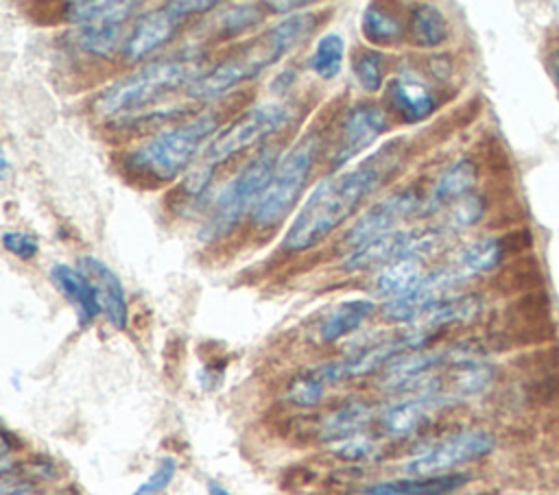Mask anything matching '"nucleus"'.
Returning a JSON list of instances; mask_svg holds the SVG:
<instances>
[{
  "label": "nucleus",
  "mask_w": 559,
  "mask_h": 495,
  "mask_svg": "<svg viewBox=\"0 0 559 495\" xmlns=\"http://www.w3.org/2000/svg\"><path fill=\"white\" fill-rule=\"evenodd\" d=\"M175 473H177V460L173 456H164L157 462L155 471L131 495H159L175 480Z\"/></svg>",
  "instance_id": "obj_32"
},
{
  "label": "nucleus",
  "mask_w": 559,
  "mask_h": 495,
  "mask_svg": "<svg viewBox=\"0 0 559 495\" xmlns=\"http://www.w3.org/2000/svg\"><path fill=\"white\" fill-rule=\"evenodd\" d=\"M439 406H445V401L430 395H417V397L391 403L380 414L382 430L395 438L411 436L428 421L430 412Z\"/></svg>",
  "instance_id": "obj_18"
},
{
  "label": "nucleus",
  "mask_w": 559,
  "mask_h": 495,
  "mask_svg": "<svg viewBox=\"0 0 559 495\" xmlns=\"http://www.w3.org/2000/svg\"><path fill=\"white\" fill-rule=\"evenodd\" d=\"M216 2L212 0H175V2H166L153 11H146L138 17V22L133 24V28L129 31V35L124 37V46H122V57L129 63L142 61L144 57L153 55L157 48H162L164 44H168L175 33L179 31V26L197 13H205L210 9H214Z\"/></svg>",
  "instance_id": "obj_8"
},
{
  "label": "nucleus",
  "mask_w": 559,
  "mask_h": 495,
  "mask_svg": "<svg viewBox=\"0 0 559 495\" xmlns=\"http://www.w3.org/2000/svg\"><path fill=\"white\" fill-rule=\"evenodd\" d=\"M142 2L135 0H74L63 4V17L79 26H124L129 17L140 13Z\"/></svg>",
  "instance_id": "obj_16"
},
{
  "label": "nucleus",
  "mask_w": 559,
  "mask_h": 495,
  "mask_svg": "<svg viewBox=\"0 0 559 495\" xmlns=\"http://www.w3.org/2000/svg\"><path fill=\"white\" fill-rule=\"evenodd\" d=\"M389 129L386 113L376 102H358L354 105L341 124L338 144L332 155V168L338 170L356 155L367 150L384 131Z\"/></svg>",
  "instance_id": "obj_12"
},
{
  "label": "nucleus",
  "mask_w": 559,
  "mask_h": 495,
  "mask_svg": "<svg viewBox=\"0 0 559 495\" xmlns=\"http://www.w3.org/2000/svg\"><path fill=\"white\" fill-rule=\"evenodd\" d=\"M332 451L343 458V460H369L378 454V443L371 438V436H365V434H356V436H349L345 440H338V443H332Z\"/></svg>",
  "instance_id": "obj_31"
},
{
  "label": "nucleus",
  "mask_w": 559,
  "mask_h": 495,
  "mask_svg": "<svg viewBox=\"0 0 559 495\" xmlns=\"http://www.w3.org/2000/svg\"><path fill=\"white\" fill-rule=\"evenodd\" d=\"M319 17L310 11H299L282 22L269 26L247 44L231 50L214 68L201 74L192 85L190 94L194 98H214L231 87L247 83L262 74L273 63H280L286 55L299 48L317 28Z\"/></svg>",
  "instance_id": "obj_2"
},
{
  "label": "nucleus",
  "mask_w": 559,
  "mask_h": 495,
  "mask_svg": "<svg viewBox=\"0 0 559 495\" xmlns=\"http://www.w3.org/2000/svg\"><path fill=\"white\" fill-rule=\"evenodd\" d=\"M122 26L105 24V26H79V46L94 57H114L118 50L122 52Z\"/></svg>",
  "instance_id": "obj_27"
},
{
  "label": "nucleus",
  "mask_w": 559,
  "mask_h": 495,
  "mask_svg": "<svg viewBox=\"0 0 559 495\" xmlns=\"http://www.w3.org/2000/svg\"><path fill=\"white\" fill-rule=\"evenodd\" d=\"M411 33L417 46L421 48H437L448 39V20L435 4H417L411 11Z\"/></svg>",
  "instance_id": "obj_25"
},
{
  "label": "nucleus",
  "mask_w": 559,
  "mask_h": 495,
  "mask_svg": "<svg viewBox=\"0 0 559 495\" xmlns=\"http://www.w3.org/2000/svg\"><path fill=\"white\" fill-rule=\"evenodd\" d=\"M79 268L92 279L98 292V301L103 305V312L107 321L116 329H124L129 323V307H127V294L122 288L120 277L98 257L94 255H83L79 259Z\"/></svg>",
  "instance_id": "obj_13"
},
{
  "label": "nucleus",
  "mask_w": 559,
  "mask_h": 495,
  "mask_svg": "<svg viewBox=\"0 0 559 495\" xmlns=\"http://www.w3.org/2000/svg\"><path fill=\"white\" fill-rule=\"evenodd\" d=\"M207 493H210V495H231V493H229L225 486H221L218 482H210V484H207Z\"/></svg>",
  "instance_id": "obj_38"
},
{
  "label": "nucleus",
  "mask_w": 559,
  "mask_h": 495,
  "mask_svg": "<svg viewBox=\"0 0 559 495\" xmlns=\"http://www.w3.org/2000/svg\"><path fill=\"white\" fill-rule=\"evenodd\" d=\"M2 244L9 253H13L20 259H33L39 253V242L33 233H22V231H4L2 233Z\"/></svg>",
  "instance_id": "obj_34"
},
{
  "label": "nucleus",
  "mask_w": 559,
  "mask_h": 495,
  "mask_svg": "<svg viewBox=\"0 0 559 495\" xmlns=\"http://www.w3.org/2000/svg\"><path fill=\"white\" fill-rule=\"evenodd\" d=\"M504 257V242L500 238L487 236L480 240L469 242L456 253V259L452 262V268L456 275L465 281L474 275H483L493 270Z\"/></svg>",
  "instance_id": "obj_21"
},
{
  "label": "nucleus",
  "mask_w": 559,
  "mask_h": 495,
  "mask_svg": "<svg viewBox=\"0 0 559 495\" xmlns=\"http://www.w3.org/2000/svg\"><path fill=\"white\" fill-rule=\"evenodd\" d=\"M290 120H293V109L286 107L284 102H264L245 111L227 129L218 131L214 140L205 146V150L192 164L190 172L183 179V192L192 196L201 194L210 185L216 168L223 161H229L231 157L255 146L264 137L286 129Z\"/></svg>",
  "instance_id": "obj_5"
},
{
  "label": "nucleus",
  "mask_w": 559,
  "mask_h": 495,
  "mask_svg": "<svg viewBox=\"0 0 559 495\" xmlns=\"http://www.w3.org/2000/svg\"><path fill=\"white\" fill-rule=\"evenodd\" d=\"M321 150V135L306 133L297 140L284 157L277 161L275 172L260 196L255 209L251 212V222L258 229L277 227L297 205Z\"/></svg>",
  "instance_id": "obj_7"
},
{
  "label": "nucleus",
  "mask_w": 559,
  "mask_h": 495,
  "mask_svg": "<svg viewBox=\"0 0 559 495\" xmlns=\"http://www.w3.org/2000/svg\"><path fill=\"white\" fill-rule=\"evenodd\" d=\"M343 59H345V39L338 33L330 31L317 39L314 50L308 59V65L319 79L332 81L338 76L343 68Z\"/></svg>",
  "instance_id": "obj_26"
},
{
  "label": "nucleus",
  "mask_w": 559,
  "mask_h": 495,
  "mask_svg": "<svg viewBox=\"0 0 559 495\" xmlns=\"http://www.w3.org/2000/svg\"><path fill=\"white\" fill-rule=\"evenodd\" d=\"M9 172H11L9 155H7V150H2V153H0V179H2V183L9 181Z\"/></svg>",
  "instance_id": "obj_37"
},
{
  "label": "nucleus",
  "mask_w": 559,
  "mask_h": 495,
  "mask_svg": "<svg viewBox=\"0 0 559 495\" xmlns=\"http://www.w3.org/2000/svg\"><path fill=\"white\" fill-rule=\"evenodd\" d=\"M386 94L395 111L411 124L426 120L437 109V98L430 87L411 74L391 79L386 83Z\"/></svg>",
  "instance_id": "obj_15"
},
{
  "label": "nucleus",
  "mask_w": 559,
  "mask_h": 495,
  "mask_svg": "<svg viewBox=\"0 0 559 495\" xmlns=\"http://www.w3.org/2000/svg\"><path fill=\"white\" fill-rule=\"evenodd\" d=\"M376 310L371 299H347L336 303L319 325V338L323 342H336L356 331Z\"/></svg>",
  "instance_id": "obj_20"
},
{
  "label": "nucleus",
  "mask_w": 559,
  "mask_h": 495,
  "mask_svg": "<svg viewBox=\"0 0 559 495\" xmlns=\"http://www.w3.org/2000/svg\"><path fill=\"white\" fill-rule=\"evenodd\" d=\"M476 179H478V170H476L474 161L459 159L456 164H452L435 183V190L424 207L426 214L439 212L443 207H452L459 201H463L465 196H469L476 185Z\"/></svg>",
  "instance_id": "obj_19"
},
{
  "label": "nucleus",
  "mask_w": 559,
  "mask_h": 495,
  "mask_svg": "<svg viewBox=\"0 0 559 495\" xmlns=\"http://www.w3.org/2000/svg\"><path fill=\"white\" fill-rule=\"evenodd\" d=\"M546 70H548V74L552 76L555 85L559 87V46L550 48V52H548V57H546Z\"/></svg>",
  "instance_id": "obj_36"
},
{
  "label": "nucleus",
  "mask_w": 559,
  "mask_h": 495,
  "mask_svg": "<svg viewBox=\"0 0 559 495\" xmlns=\"http://www.w3.org/2000/svg\"><path fill=\"white\" fill-rule=\"evenodd\" d=\"M426 275L428 273L424 268V259H400L380 268V273L373 279V292L380 297L395 299L413 290L417 283H421Z\"/></svg>",
  "instance_id": "obj_22"
},
{
  "label": "nucleus",
  "mask_w": 559,
  "mask_h": 495,
  "mask_svg": "<svg viewBox=\"0 0 559 495\" xmlns=\"http://www.w3.org/2000/svg\"><path fill=\"white\" fill-rule=\"evenodd\" d=\"M443 240L441 229H397L347 253L343 268L347 273H362L376 266L384 268L400 259H424L439 251Z\"/></svg>",
  "instance_id": "obj_9"
},
{
  "label": "nucleus",
  "mask_w": 559,
  "mask_h": 495,
  "mask_svg": "<svg viewBox=\"0 0 559 495\" xmlns=\"http://www.w3.org/2000/svg\"><path fill=\"white\" fill-rule=\"evenodd\" d=\"M260 20H262L260 4L238 2V4H229L225 11H221L218 28L223 31V35H236L247 28H253L255 24H260Z\"/></svg>",
  "instance_id": "obj_29"
},
{
  "label": "nucleus",
  "mask_w": 559,
  "mask_h": 495,
  "mask_svg": "<svg viewBox=\"0 0 559 495\" xmlns=\"http://www.w3.org/2000/svg\"><path fill=\"white\" fill-rule=\"evenodd\" d=\"M221 116L201 113L168 131H162L124 157V168L153 181H173L201 157V150L218 133Z\"/></svg>",
  "instance_id": "obj_3"
},
{
  "label": "nucleus",
  "mask_w": 559,
  "mask_h": 495,
  "mask_svg": "<svg viewBox=\"0 0 559 495\" xmlns=\"http://www.w3.org/2000/svg\"><path fill=\"white\" fill-rule=\"evenodd\" d=\"M354 74L367 94L380 92L384 87V55L371 48L362 50L354 61Z\"/></svg>",
  "instance_id": "obj_28"
},
{
  "label": "nucleus",
  "mask_w": 559,
  "mask_h": 495,
  "mask_svg": "<svg viewBox=\"0 0 559 495\" xmlns=\"http://www.w3.org/2000/svg\"><path fill=\"white\" fill-rule=\"evenodd\" d=\"M50 281L74 305L81 327H87L103 312L96 286L81 268H72L68 264H55L50 268Z\"/></svg>",
  "instance_id": "obj_14"
},
{
  "label": "nucleus",
  "mask_w": 559,
  "mask_h": 495,
  "mask_svg": "<svg viewBox=\"0 0 559 495\" xmlns=\"http://www.w3.org/2000/svg\"><path fill=\"white\" fill-rule=\"evenodd\" d=\"M362 37L373 46H395L404 37V24L384 7L369 2L360 15Z\"/></svg>",
  "instance_id": "obj_24"
},
{
  "label": "nucleus",
  "mask_w": 559,
  "mask_h": 495,
  "mask_svg": "<svg viewBox=\"0 0 559 495\" xmlns=\"http://www.w3.org/2000/svg\"><path fill=\"white\" fill-rule=\"evenodd\" d=\"M201 76V57L194 52H181L168 59L151 61L133 74L120 79L98 94L94 111L100 118H116L144 109L162 96L179 89L186 83H194Z\"/></svg>",
  "instance_id": "obj_4"
},
{
  "label": "nucleus",
  "mask_w": 559,
  "mask_h": 495,
  "mask_svg": "<svg viewBox=\"0 0 559 495\" xmlns=\"http://www.w3.org/2000/svg\"><path fill=\"white\" fill-rule=\"evenodd\" d=\"M496 447V438L483 430H463L456 432L428 449L413 456L404 471L411 475H441L452 473V469L485 458Z\"/></svg>",
  "instance_id": "obj_10"
},
{
  "label": "nucleus",
  "mask_w": 559,
  "mask_h": 495,
  "mask_svg": "<svg viewBox=\"0 0 559 495\" xmlns=\"http://www.w3.org/2000/svg\"><path fill=\"white\" fill-rule=\"evenodd\" d=\"M483 216V201L474 194L465 196L463 201H459L456 205L450 207V218H448V229H465L472 227L474 222H478V218Z\"/></svg>",
  "instance_id": "obj_33"
},
{
  "label": "nucleus",
  "mask_w": 559,
  "mask_h": 495,
  "mask_svg": "<svg viewBox=\"0 0 559 495\" xmlns=\"http://www.w3.org/2000/svg\"><path fill=\"white\" fill-rule=\"evenodd\" d=\"M280 157L273 146H264L251 161H247L218 192L207 222L201 227L199 238L203 242H216L229 236L253 212L264 194Z\"/></svg>",
  "instance_id": "obj_6"
},
{
  "label": "nucleus",
  "mask_w": 559,
  "mask_h": 495,
  "mask_svg": "<svg viewBox=\"0 0 559 495\" xmlns=\"http://www.w3.org/2000/svg\"><path fill=\"white\" fill-rule=\"evenodd\" d=\"M421 207H426V203L417 188L397 190L362 212V216L345 231V244L358 249L380 236L397 231V225L421 212Z\"/></svg>",
  "instance_id": "obj_11"
},
{
  "label": "nucleus",
  "mask_w": 559,
  "mask_h": 495,
  "mask_svg": "<svg viewBox=\"0 0 559 495\" xmlns=\"http://www.w3.org/2000/svg\"><path fill=\"white\" fill-rule=\"evenodd\" d=\"M469 482L467 473L411 475L404 480L378 482L360 488L356 495H448Z\"/></svg>",
  "instance_id": "obj_17"
},
{
  "label": "nucleus",
  "mask_w": 559,
  "mask_h": 495,
  "mask_svg": "<svg viewBox=\"0 0 559 495\" xmlns=\"http://www.w3.org/2000/svg\"><path fill=\"white\" fill-rule=\"evenodd\" d=\"M262 7L271 9L273 13H290V11L297 13V9H306V7H310V2H306V0H290V2L280 0V2H262Z\"/></svg>",
  "instance_id": "obj_35"
},
{
  "label": "nucleus",
  "mask_w": 559,
  "mask_h": 495,
  "mask_svg": "<svg viewBox=\"0 0 559 495\" xmlns=\"http://www.w3.org/2000/svg\"><path fill=\"white\" fill-rule=\"evenodd\" d=\"M373 419V406L365 401H352L334 410L321 425V438L338 443L349 436L362 434V427Z\"/></svg>",
  "instance_id": "obj_23"
},
{
  "label": "nucleus",
  "mask_w": 559,
  "mask_h": 495,
  "mask_svg": "<svg viewBox=\"0 0 559 495\" xmlns=\"http://www.w3.org/2000/svg\"><path fill=\"white\" fill-rule=\"evenodd\" d=\"M402 159L404 142L395 137L354 168L325 177L297 212V218L282 240V249L286 253H301L325 240L349 220L373 192L393 179L402 168Z\"/></svg>",
  "instance_id": "obj_1"
},
{
  "label": "nucleus",
  "mask_w": 559,
  "mask_h": 495,
  "mask_svg": "<svg viewBox=\"0 0 559 495\" xmlns=\"http://www.w3.org/2000/svg\"><path fill=\"white\" fill-rule=\"evenodd\" d=\"M328 384L319 377L317 369L310 373H304L299 377H295L286 390V397L290 403L301 406V408H312L317 403H321L323 395H325Z\"/></svg>",
  "instance_id": "obj_30"
}]
</instances>
